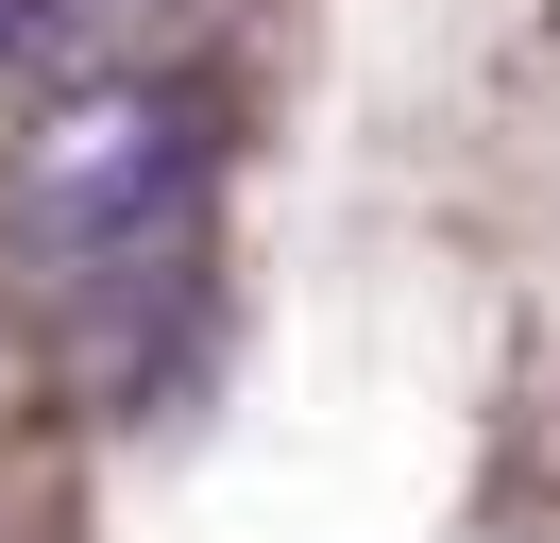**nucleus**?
I'll list each match as a JSON object with an SVG mask.
<instances>
[{
  "instance_id": "1",
  "label": "nucleus",
  "mask_w": 560,
  "mask_h": 543,
  "mask_svg": "<svg viewBox=\"0 0 560 543\" xmlns=\"http://www.w3.org/2000/svg\"><path fill=\"white\" fill-rule=\"evenodd\" d=\"M0 221H18L35 272H69V289H119V272L187 255V221H205V102L153 85V68H85V85L18 136Z\"/></svg>"
},
{
  "instance_id": "2",
  "label": "nucleus",
  "mask_w": 560,
  "mask_h": 543,
  "mask_svg": "<svg viewBox=\"0 0 560 543\" xmlns=\"http://www.w3.org/2000/svg\"><path fill=\"white\" fill-rule=\"evenodd\" d=\"M137 18H171V0H0V34H137Z\"/></svg>"
}]
</instances>
